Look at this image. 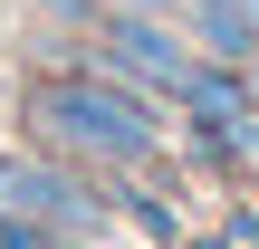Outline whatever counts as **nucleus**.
<instances>
[{"mask_svg": "<svg viewBox=\"0 0 259 249\" xmlns=\"http://www.w3.org/2000/svg\"><path fill=\"white\" fill-rule=\"evenodd\" d=\"M29 125L87 163H154V106L135 96V77H48L29 86Z\"/></svg>", "mask_w": 259, "mask_h": 249, "instance_id": "nucleus-1", "label": "nucleus"}, {"mask_svg": "<svg viewBox=\"0 0 259 249\" xmlns=\"http://www.w3.org/2000/svg\"><path fill=\"white\" fill-rule=\"evenodd\" d=\"M0 211H10V221H38V230H58V240H77V230L106 221V202H96L77 173H58V163H0Z\"/></svg>", "mask_w": 259, "mask_h": 249, "instance_id": "nucleus-2", "label": "nucleus"}, {"mask_svg": "<svg viewBox=\"0 0 259 249\" xmlns=\"http://www.w3.org/2000/svg\"><path fill=\"white\" fill-rule=\"evenodd\" d=\"M96 38H106V67L115 77H135V86H163V96H183L192 86V58L154 29V19H135V10H106L96 19Z\"/></svg>", "mask_w": 259, "mask_h": 249, "instance_id": "nucleus-3", "label": "nucleus"}, {"mask_svg": "<svg viewBox=\"0 0 259 249\" xmlns=\"http://www.w3.org/2000/svg\"><path fill=\"white\" fill-rule=\"evenodd\" d=\"M183 106L202 115V134H211V154H259V106L240 96V77L231 67H192V86H183Z\"/></svg>", "mask_w": 259, "mask_h": 249, "instance_id": "nucleus-4", "label": "nucleus"}, {"mask_svg": "<svg viewBox=\"0 0 259 249\" xmlns=\"http://www.w3.org/2000/svg\"><path fill=\"white\" fill-rule=\"evenodd\" d=\"M0 249H58V230H38V221H10V211H0Z\"/></svg>", "mask_w": 259, "mask_h": 249, "instance_id": "nucleus-5", "label": "nucleus"}]
</instances>
